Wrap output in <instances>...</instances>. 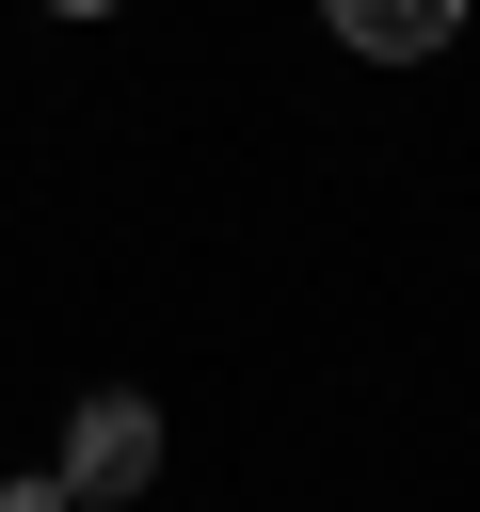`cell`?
<instances>
[{
	"mask_svg": "<svg viewBox=\"0 0 480 512\" xmlns=\"http://www.w3.org/2000/svg\"><path fill=\"white\" fill-rule=\"evenodd\" d=\"M144 480H160V416H144L128 384H96L80 432H64V496H144Z\"/></svg>",
	"mask_w": 480,
	"mask_h": 512,
	"instance_id": "1",
	"label": "cell"
},
{
	"mask_svg": "<svg viewBox=\"0 0 480 512\" xmlns=\"http://www.w3.org/2000/svg\"><path fill=\"white\" fill-rule=\"evenodd\" d=\"M336 16V48H368V64H432L448 32H464V0H320Z\"/></svg>",
	"mask_w": 480,
	"mask_h": 512,
	"instance_id": "2",
	"label": "cell"
},
{
	"mask_svg": "<svg viewBox=\"0 0 480 512\" xmlns=\"http://www.w3.org/2000/svg\"><path fill=\"white\" fill-rule=\"evenodd\" d=\"M48 16H112V0H48Z\"/></svg>",
	"mask_w": 480,
	"mask_h": 512,
	"instance_id": "3",
	"label": "cell"
}]
</instances>
